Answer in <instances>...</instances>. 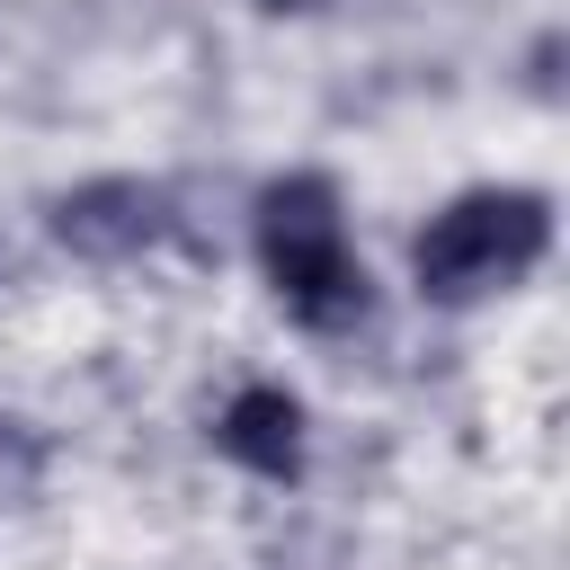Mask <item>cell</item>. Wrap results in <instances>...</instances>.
Instances as JSON below:
<instances>
[{
    "label": "cell",
    "mask_w": 570,
    "mask_h": 570,
    "mask_svg": "<svg viewBox=\"0 0 570 570\" xmlns=\"http://www.w3.org/2000/svg\"><path fill=\"white\" fill-rule=\"evenodd\" d=\"M258 9H321V0H258Z\"/></svg>",
    "instance_id": "obj_6"
},
{
    "label": "cell",
    "mask_w": 570,
    "mask_h": 570,
    "mask_svg": "<svg viewBox=\"0 0 570 570\" xmlns=\"http://www.w3.org/2000/svg\"><path fill=\"white\" fill-rule=\"evenodd\" d=\"M214 445L232 463H249L258 481H294L303 472V410H294V392H276V383L232 392V410L214 419Z\"/></svg>",
    "instance_id": "obj_4"
},
{
    "label": "cell",
    "mask_w": 570,
    "mask_h": 570,
    "mask_svg": "<svg viewBox=\"0 0 570 570\" xmlns=\"http://www.w3.org/2000/svg\"><path fill=\"white\" fill-rule=\"evenodd\" d=\"M160 232H169V196H160L151 178H89V187L53 196V240H62L71 258L116 267V258L151 249Z\"/></svg>",
    "instance_id": "obj_3"
},
{
    "label": "cell",
    "mask_w": 570,
    "mask_h": 570,
    "mask_svg": "<svg viewBox=\"0 0 570 570\" xmlns=\"http://www.w3.org/2000/svg\"><path fill=\"white\" fill-rule=\"evenodd\" d=\"M258 258H267V285L276 303L303 321V330H356L365 321V267L347 249V223H338V187L321 169H294L258 196Z\"/></svg>",
    "instance_id": "obj_1"
},
{
    "label": "cell",
    "mask_w": 570,
    "mask_h": 570,
    "mask_svg": "<svg viewBox=\"0 0 570 570\" xmlns=\"http://www.w3.org/2000/svg\"><path fill=\"white\" fill-rule=\"evenodd\" d=\"M36 472H45V445H36L18 419H0V499H27Z\"/></svg>",
    "instance_id": "obj_5"
},
{
    "label": "cell",
    "mask_w": 570,
    "mask_h": 570,
    "mask_svg": "<svg viewBox=\"0 0 570 570\" xmlns=\"http://www.w3.org/2000/svg\"><path fill=\"white\" fill-rule=\"evenodd\" d=\"M543 249H552V205L534 187H472L419 232L410 267L428 303H472L490 285H517Z\"/></svg>",
    "instance_id": "obj_2"
}]
</instances>
